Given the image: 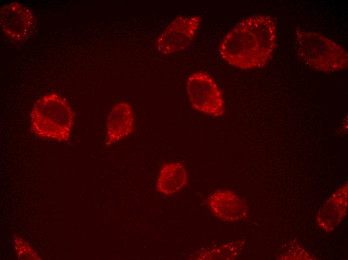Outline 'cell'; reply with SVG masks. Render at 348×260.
I'll return each mask as SVG.
<instances>
[{
	"label": "cell",
	"mask_w": 348,
	"mask_h": 260,
	"mask_svg": "<svg viewBox=\"0 0 348 260\" xmlns=\"http://www.w3.org/2000/svg\"><path fill=\"white\" fill-rule=\"evenodd\" d=\"M209 205L216 216L230 221L240 218L244 208L240 199L226 190L214 192L210 198Z\"/></svg>",
	"instance_id": "cell-8"
},
{
	"label": "cell",
	"mask_w": 348,
	"mask_h": 260,
	"mask_svg": "<svg viewBox=\"0 0 348 260\" xmlns=\"http://www.w3.org/2000/svg\"><path fill=\"white\" fill-rule=\"evenodd\" d=\"M74 114L67 101L56 93L38 100L30 113L31 128L38 136L58 141L70 136Z\"/></svg>",
	"instance_id": "cell-3"
},
{
	"label": "cell",
	"mask_w": 348,
	"mask_h": 260,
	"mask_svg": "<svg viewBox=\"0 0 348 260\" xmlns=\"http://www.w3.org/2000/svg\"><path fill=\"white\" fill-rule=\"evenodd\" d=\"M0 24L6 37L13 40L22 41L32 34L36 21L30 8L18 2H13L1 7Z\"/></svg>",
	"instance_id": "cell-6"
},
{
	"label": "cell",
	"mask_w": 348,
	"mask_h": 260,
	"mask_svg": "<svg viewBox=\"0 0 348 260\" xmlns=\"http://www.w3.org/2000/svg\"><path fill=\"white\" fill-rule=\"evenodd\" d=\"M188 96L195 110L213 117H220L225 112L222 94L208 74L198 72L192 74L186 84Z\"/></svg>",
	"instance_id": "cell-4"
},
{
	"label": "cell",
	"mask_w": 348,
	"mask_h": 260,
	"mask_svg": "<svg viewBox=\"0 0 348 260\" xmlns=\"http://www.w3.org/2000/svg\"><path fill=\"white\" fill-rule=\"evenodd\" d=\"M134 122L131 106L125 102L116 104L107 119L106 144H112L129 135L133 130Z\"/></svg>",
	"instance_id": "cell-7"
},
{
	"label": "cell",
	"mask_w": 348,
	"mask_h": 260,
	"mask_svg": "<svg viewBox=\"0 0 348 260\" xmlns=\"http://www.w3.org/2000/svg\"><path fill=\"white\" fill-rule=\"evenodd\" d=\"M294 48L302 62L314 70L331 72L348 68V54L346 50L318 32L297 28Z\"/></svg>",
	"instance_id": "cell-2"
},
{
	"label": "cell",
	"mask_w": 348,
	"mask_h": 260,
	"mask_svg": "<svg viewBox=\"0 0 348 260\" xmlns=\"http://www.w3.org/2000/svg\"><path fill=\"white\" fill-rule=\"evenodd\" d=\"M200 16H178L161 33L156 47L164 55L182 51L192 43L201 24Z\"/></svg>",
	"instance_id": "cell-5"
},
{
	"label": "cell",
	"mask_w": 348,
	"mask_h": 260,
	"mask_svg": "<svg viewBox=\"0 0 348 260\" xmlns=\"http://www.w3.org/2000/svg\"><path fill=\"white\" fill-rule=\"evenodd\" d=\"M187 180V172L182 164L178 162L166 164L160 171L156 188L160 192L170 195L182 188Z\"/></svg>",
	"instance_id": "cell-9"
},
{
	"label": "cell",
	"mask_w": 348,
	"mask_h": 260,
	"mask_svg": "<svg viewBox=\"0 0 348 260\" xmlns=\"http://www.w3.org/2000/svg\"><path fill=\"white\" fill-rule=\"evenodd\" d=\"M276 46V24L268 15H255L240 22L220 46L222 58L242 70L260 68L272 58Z\"/></svg>",
	"instance_id": "cell-1"
}]
</instances>
